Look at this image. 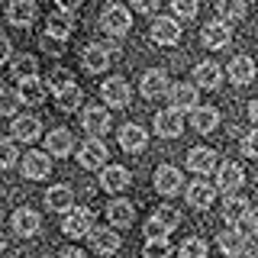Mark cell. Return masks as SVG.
Segmentation results:
<instances>
[{
    "label": "cell",
    "instance_id": "cell-36",
    "mask_svg": "<svg viewBox=\"0 0 258 258\" xmlns=\"http://www.w3.org/2000/svg\"><path fill=\"white\" fill-rule=\"evenodd\" d=\"M84 100V91H81L78 84H71V87H64V91L55 94V103H58V110L64 113H71V110H78V103Z\"/></svg>",
    "mask_w": 258,
    "mask_h": 258
},
{
    "label": "cell",
    "instance_id": "cell-43",
    "mask_svg": "<svg viewBox=\"0 0 258 258\" xmlns=\"http://www.w3.org/2000/svg\"><path fill=\"white\" fill-rule=\"evenodd\" d=\"M242 155H248V158L258 161V129H252V133L242 139Z\"/></svg>",
    "mask_w": 258,
    "mask_h": 258
},
{
    "label": "cell",
    "instance_id": "cell-35",
    "mask_svg": "<svg viewBox=\"0 0 258 258\" xmlns=\"http://www.w3.org/2000/svg\"><path fill=\"white\" fill-rule=\"evenodd\" d=\"M216 13L223 23H236L245 16V0H216Z\"/></svg>",
    "mask_w": 258,
    "mask_h": 258
},
{
    "label": "cell",
    "instance_id": "cell-39",
    "mask_svg": "<svg viewBox=\"0 0 258 258\" xmlns=\"http://www.w3.org/2000/svg\"><path fill=\"white\" fill-rule=\"evenodd\" d=\"M181 258H207V242L197 239V236L184 239L181 242Z\"/></svg>",
    "mask_w": 258,
    "mask_h": 258
},
{
    "label": "cell",
    "instance_id": "cell-23",
    "mask_svg": "<svg viewBox=\"0 0 258 258\" xmlns=\"http://www.w3.org/2000/svg\"><path fill=\"white\" fill-rule=\"evenodd\" d=\"M213 200H216V184H210V181H194L190 187H187V204H190V207L207 210V207H213Z\"/></svg>",
    "mask_w": 258,
    "mask_h": 258
},
{
    "label": "cell",
    "instance_id": "cell-30",
    "mask_svg": "<svg viewBox=\"0 0 258 258\" xmlns=\"http://www.w3.org/2000/svg\"><path fill=\"white\" fill-rule=\"evenodd\" d=\"M13 136L20 142H36L39 136H42V123H39L36 116H16L13 119Z\"/></svg>",
    "mask_w": 258,
    "mask_h": 258
},
{
    "label": "cell",
    "instance_id": "cell-3",
    "mask_svg": "<svg viewBox=\"0 0 258 258\" xmlns=\"http://www.w3.org/2000/svg\"><path fill=\"white\" fill-rule=\"evenodd\" d=\"M216 190H223L226 197H232L242 184H245V168L239 165V161H223L220 168H216Z\"/></svg>",
    "mask_w": 258,
    "mask_h": 258
},
{
    "label": "cell",
    "instance_id": "cell-51",
    "mask_svg": "<svg viewBox=\"0 0 258 258\" xmlns=\"http://www.w3.org/2000/svg\"><path fill=\"white\" fill-rule=\"evenodd\" d=\"M0 252H4V239H0Z\"/></svg>",
    "mask_w": 258,
    "mask_h": 258
},
{
    "label": "cell",
    "instance_id": "cell-10",
    "mask_svg": "<svg viewBox=\"0 0 258 258\" xmlns=\"http://www.w3.org/2000/svg\"><path fill=\"white\" fill-rule=\"evenodd\" d=\"M149 36L155 45H174L181 39V26H177V20H171V16H155Z\"/></svg>",
    "mask_w": 258,
    "mask_h": 258
},
{
    "label": "cell",
    "instance_id": "cell-38",
    "mask_svg": "<svg viewBox=\"0 0 258 258\" xmlns=\"http://www.w3.org/2000/svg\"><path fill=\"white\" fill-rule=\"evenodd\" d=\"M142 255L145 258H171L174 248H171V242H168V239H149V242H145V248H142Z\"/></svg>",
    "mask_w": 258,
    "mask_h": 258
},
{
    "label": "cell",
    "instance_id": "cell-1",
    "mask_svg": "<svg viewBox=\"0 0 258 258\" xmlns=\"http://www.w3.org/2000/svg\"><path fill=\"white\" fill-rule=\"evenodd\" d=\"M181 226V210L177 207H158L152 213V220L145 223V236L149 239H168V232H174Z\"/></svg>",
    "mask_w": 258,
    "mask_h": 258
},
{
    "label": "cell",
    "instance_id": "cell-7",
    "mask_svg": "<svg viewBox=\"0 0 258 258\" xmlns=\"http://www.w3.org/2000/svg\"><path fill=\"white\" fill-rule=\"evenodd\" d=\"M107 155H110V152H107V145H103V139H87V142L78 149V161H81V168H87V171L103 168Z\"/></svg>",
    "mask_w": 258,
    "mask_h": 258
},
{
    "label": "cell",
    "instance_id": "cell-5",
    "mask_svg": "<svg viewBox=\"0 0 258 258\" xmlns=\"http://www.w3.org/2000/svg\"><path fill=\"white\" fill-rule=\"evenodd\" d=\"M200 39H204L207 48L220 52V48H226V45L232 42V26H229V23H223V20H213V23H207V26L200 29Z\"/></svg>",
    "mask_w": 258,
    "mask_h": 258
},
{
    "label": "cell",
    "instance_id": "cell-2",
    "mask_svg": "<svg viewBox=\"0 0 258 258\" xmlns=\"http://www.w3.org/2000/svg\"><path fill=\"white\" fill-rule=\"evenodd\" d=\"M94 229H97V226H94V213L87 207L71 210V213L64 216V223H61V232L68 239H84V236H91Z\"/></svg>",
    "mask_w": 258,
    "mask_h": 258
},
{
    "label": "cell",
    "instance_id": "cell-8",
    "mask_svg": "<svg viewBox=\"0 0 258 258\" xmlns=\"http://www.w3.org/2000/svg\"><path fill=\"white\" fill-rule=\"evenodd\" d=\"M139 91L145 100H158V97H165V94H171V84H168V75L161 68H152V71H145L142 75V84H139Z\"/></svg>",
    "mask_w": 258,
    "mask_h": 258
},
{
    "label": "cell",
    "instance_id": "cell-46",
    "mask_svg": "<svg viewBox=\"0 0 258 258\" xmlns=\"http://www.w3.org/2000/svg\"><path fill=\"white\" fill-rule=\"evenodd\" d=\"M42 48H45L48 55H61V42H58V39H48V36H45V39H42Z\"/></svg>",
    "mask_w": 258,
    "mask_h": 258
},
{
    "label": "cell",
    "instance_id": "cell-31",
    "mask_svg": "<svg viewBox=\"0 0 258 258\" xmlns=\"http://www.w3.org/2000/svg\"><path fill=\"white\" fill-rule=\"evenodd\" d=\"M190 123H194V129H197V133H213L216 126H220V113H216L213 107H197L190 113Z\"/></svg>",
    "mask_w": 258,
    "mask_h": 258
},
{
    "label": "cell",
    "instance_id": "cell-15",
    "mask_svg": "<svg viewBox=\"0 0 258 258\" xmlns=\"http://www.w3.org/2000/svg\"><path fill=\"white\" fill-rule=\"evenodd\" d=\"M36 13H39L36 0H10V7H7V20L20 29H26L29 23L36 20Z\"/></svg>",
    "mask_w": 258,
    "mask_h": 258
},
{
    "label": "cell",
    "instance_id": "cell-4",
    "mask_svg": "<svg viewBox=\"0 0 258 258\" xmlns=\"http://www.w3.org/2000/svg\"><path fill=\"white\" fill-rule=\"evenodd\" d=\"M100 26H103V32H107V36H113V39H123L126 32L133 29L129 10H126V7H119V4L107 7V10H103V16H100Z\"/></svg>",
    "mask_w": 258,
    "mask_h": 258
},
{
    "label": "cell",
    "instance_id": "cell-25",
    "mask_svg": "<svg viewBox=\"0 0 258 258\" xmlns=\"http://www.w3.org/2000/svg\"><path fill=\"white\" fill-rule=\"evenodd\" d=\"M81 123H84V129L97 139V136H107V129H110V113L103 110V107H87L84 116H81Z\"/></svg>",
    "mask_w": 258,
    "mask_h": 258
},
{
    "label": "cell",
    "instance_id": "cell-27",
    "mask_svg": "<svg viewBox=\"0 0 258 258\" xmlns=\"http://www.w3.org/2000/svg\"><path fill=\"white\" fill-rule=\"evenodd\" d=\"M216 165H220V158H216L213 149H190L187 152V168L197 174H210Z\"/></svg>",
    "mask_w": 258,
    "mask_h": 258
},
{
    "label": "cell",
    "instance_id": "cell-48",
    "mask_svg": "<svg viewBox=\"0 0 258 258\" xmlns=\"http://www.w3.org/2000/svg\"><path fill=\"white\" fill-rule=\"evenodd\" d=\"M245 223H248V232H258V207H252V210H248Z\"/></svg>",
    "mask_w": 258,
    "mask_h": 258
},
{
    "label": "cell",
    "instance_id": "cell-12",
    "mask_svg": "<svg viewBox=\"0 0 258 258\" xmlns=\"http://www.w3.org/2000/svg\"><path fill=\"white\" fill-rule=\"evenodd\" d=\"M71 32H75V16H71V13H64V10L48 13V20H45V36L48 39H58V42H64Z\"/></svg>",
    "mask_w": 258,
    "mask_h": 258
},
{
    "label": "cell",
    "instance_id": "cell-6",
    "mask_svg": "<svg viewBox=\"0 0 258 258\" xmlns=\"http://www.w3.org/2000/svg\"><path fill=\"white\" fill-rule=\"evenodd\" d=\"M52 174V155L48 152H26L23 158V177L26 181H42Z\"/></svg>",
    "mask_w": 258,
    "mask_h": 258
},
{
    "label": "cell",
    "instance_id": "cell-49",
    "mask_svg": "<svg viewBox=\"0 0 258 258\" xmlns=\"http://www.w3.org/2000/svg\"><path fill=\"white\" fill-rule=\"evenodd\" d=\"M248 119H252V123L258 126V97H255L252 103H248Z\"/></svg>",
    "mask_w": 258,
    "mask_h": 258
},
{
    "label": "cell",
    "instance_id": "cell-22",
    "mask_svg": "<svg viewBox=\"0 0 258 258\" xmlns=\"http://www.w3.org/2000/svg\"><path fill=\"white\" fill-rule=\"evenodd\" d=\"M100 187L107 190V194L126 190L129 187V171H126L123 165H107V168H103V174H100Z\"/></svg>",
    "mask_w": 258,
    "mask_h": 258
},
{
    "label": "cell",
    "instance_id": "cell-33",
    "mask_svg": "<svg viewBox=\"0 0 258 258\" xmlns=\"http://www.w3.org/2000/svg\"><path fill=\"white\" fill-rule=\"evenodd\" d=\"M10 71H13V78L23 84V81H32L39 75V61L32 58V55H16V58L10 61Z\"/></svg>",
    "mask_w": 258,
    "mask_h": 258
},
{
    "label": "cell",
    "instance_id": "cell-26",
    "mask_svg": "<svg viewBox=\"0 0 258 258\" xmlns=\"http://www.w3.org/2000/svg\"><path fill=\"white\" fill-rule=\"evenodd\" d=\"M91 248L97 255H116L119 252V232H113V229H94L91 232Z\"/></svg>",
    "mask_w": 258,
    "mask_h": 258
},
{
    "label": "cell",
    "instance_id": "cell-14",
    "mask_svg": "<svg viewBox=\"0 0 258 258\" xmlns=\"http://www.w3.org/2000/svg\"><path fill=\"white\" fill-rule=\"evenodd\" d=\"M181 129H184V116L177 110H161L155 113V133L161 136V139H174V136H181Z\"/></svg>",
    "mask_w": 258,
    "mask_h": 258
},
{
    "label": "cell",
    "instance_id": "cell-18",
    "mask_svg": "<svg viewBox=\"0 0 258 258\" xmlns=\"http://www.w3.org/2000/svg\"><path fill=\"white\" fill-rule=\"evenodd\" d=\"M181 168H174V165H161L158 171H155V190L158 194H165V197H171V194L181 190Z\"/></svg>",
    "mask_w": 258,
    "mask_h": 258
},
{
    "label": "cell",
    "instance_id": "cell-41",
    "mask_svg": "<svg viewBox=\"0 0 258 258\" xmlns=\"http://www.w3.org/2000/svg\"><path fill=\"white\" fill-rule=\"evenodd\" d=\"M171 10H174V16H181V20H194L197 10H200V4L197 0H171Z\"/></svg>",
    "mask_w": 258,
    "mask_h": 258
},
{
    "label": "cell",
    "instance_id": "cell-21",
    "mask_svg": "<svg viewBox=\"0 0 258 258\" xmlns=\"http://www.w3.org/2000/svg\"><path fill=\"white\" fill-rule=\"evenodd\" d=\"M226 75H229L232 84H239V87H245L248 81L255 78V61L248 58V55H236L229 64H226Z\"/></svg>",
    "mask_w": 258,
    "mask_h": 258
},
{
    "label": "cell",
    "instance_id": "cell-13",
    "mask_svg": "<svg viewBox=\"0 0 258 258\" xmlns=\"http://www.w3.org/2000/svg\"><path fill=\"white\" fill-rule=\"evenodd\" d=\"M100 97H103V103L107 107H126L129 103V84L123 78H107L103 81V87H100Z\"/></svg>",
    "mask_w": 258,
    "mask_h": 258
},
{
    "label": "cell",
    "instance_id": "cell-47",
    "mask_svg": "<svg viewBox=\"0 0 258 258\" xmlns=\"http://www.w3.org/2000/svg\"><path fill=\"white\" fill-rule=\"evenodd\" d=\"M55 4H58V10H64V13H75L84 0H55Z\"/></svg>",
    "mask_w": 258,
    "mask_h": 258
},
{
    "label": "cell",
    "instance_id": "cell-45",
    "mask_svg": "<svg viewBox=\"0 0 258 258\" xmlns=\"http://www.w3.org/2000/svg\"><path fill=\"white\" fill-rule=\"evenodd\" d=\"M10 52H13L10 39H7V36H0V64H4V61H10Z\"/></svg>",
    "mask_w": 258,
    "mask_h": 258
},
{
    "label": "cell",
    "instance_id": "cell-40",
    "mask_svg": "<svg viewBox=\"0 0 258 258\" xmlns=\"http://www.w3.org/2000/svg\"><path fill=\"white\" fill-rule=\"evenodd\" d=\"M16 155H20V152H16L13 139H4V136H0V168H13Z\"/></svg>",
    "mask_w": 258,
    "mask_h": 258
},
{
    "label": "cell",
    "instance_id": "cell-9",
    "mask_svg": "<svg viewBox=\"0 0 258 258\" xmlns=\"http://www.w3.org/2000/svg\"><path fill=\"white\" fill-rule=\"evenodd\" d=\"M110 45H100V42H91L81 52V61H84V68L91 71V75H103V71L110 68Z\"/></svg>",
    "mask_w": 258,
    "mask_h": 258
},
{
    "label": "cell",
    "instance_id": "cell-29",
    "mask_svg": "<svg viewBox=\"0 0 258 258\" xmlns=\"http://www.w3.org/2000/svg\"><path fill=\"white\" fill-rule=\"evenodd\" d=\"M45 149H48V155H68L71 149H75V136L68 133V129H52V133L45 136Z\"/></svg>",
    "mask_w": 258,
    "mask_h": 258
},
{
    "label": "cell",
    "instance_id": "cell-50",
    "mask_svg": "<svg viewBox=\"0 0 258 258\" xmlns=\"http://www.w3.org/2000/svg\"><path fill=\"white\" fill-rule=\"evenodd\" d=\"M61 258H87V255L81 252V248H64V252H61Z\"/></svg>",
    "mask_w": 258,
    "mask_h": 258
},
{
    "label": "cell",
    "instance_id": "cell-34",
    "mask_svg": "<svg viewBox=\"0 0 258 258\" xmlns=\"http://www.w3.org/2000/svg\"><path fill=\"white\" fill-rule=\"evenodd\" d=\"M20 94H23V103H42L45 97H48V84H42L39 78L23 81V84H20Z\"/></svg>",
    "mask_w": 258,
    "mask_h": 258
},
{
    "label": "cell",
    "instance_id": "cell-11",
    "mask_svg": "<svg viewBox=\"0 0 258 258\" xmlns=\"http://www.w3.org/2000/svg\"><path fill=\"white\" fill-rule=\"evenodd\" d=\"M220 248H223V255H229V258L245 255L248 252V232H242L239 226H229L226 232H220Z\"/></svg>",
    "mask_w": 258,
    "mask_h": 258
},
{
    "label": "cell",
    "instance_id": "cell-19",
    "mask_svg": "<svg viewBox=\"0 0 258 258\" xmlns=\"http://www.w3.org/2000/svg\"><path fill=\"white\" fill-rule=\"evenodd\" d=\"M194 84L197 87H207V91H216L223 84V68L216 61H200L194 68Z\"/></svg>",
    "mask_w": 258,
    "mask_h": 258
},
{
    "label": "cell",
    "instance_id": "cell-37",
    "mask_svg": "<svg viewBox=\"0 0 258 258\" xmlns=\"http://www.w3.org/2000/svg\"><path fill=\"white\" fill-rule=\"evenodd\" d=\"M23 103V94L13 87H0V116H13Z\"/></svg>",
    "mask_w": 258,
    "mask_h": 258
},
{
    "label": "cell",
    "instance_id": "cell-44",
    "mask_svg": "<svg viewBox=\"0 0 258 258\" xmlns=\"http://www.w3.org/2000/svg\"><path fill=\"white\" fill-rule=\"evenodd\" d=\"M158 4H161V0H133V7H136L139 13H145V16L155 13V10H158Z\"/></svg>",
    "mask_w": 258,
    "mask_h": 258
},
{
    "label": "cell",
    "instance_id": "cell-24",
    "mask_svg": "<svg viewBox=\"0 0 258 258\" xmlns=\"http://www.w3.org/2000/svg\"><path fill=\"white\" fill-rule=\"evenodd\" d=\"M39 226H42V220H39V213H36V210L20 207V210L13 213V232H20L23 239L36 236V232H39Z\"/></svg>",
    "mask_w": 258,
    "mask_h": 258
},
{
    "label": "cell",
    "instance_id": "cell-16",
    "mask_svg": "<svg viewBox=\"0 0 258 258\" xmlns=\"http://www.w3.org/2000/svg\"><path fill=\"white\" fill-rule=\"evenodd\" d=\"M145 145H149V136H145V129H142V126L126 123L123 129H119V149H123V152L136 155V152H142Z\"/></svg>",
    "mask_w": 258,
    "mask_h": 258
},
{
    "label": "cell",
    "instance_id": "cell-42",
    "mask_svg": "<svg viewBox=\"0 0 258 258\" xmlns=\"http://www.w3.org/2000/svg\"><path fill=\"white\" fill-rule=\"evenodd\" d=\"M75 81H71V71L68 68H58V71H52V78H48V87H52V94H58L64 91V87H71Z\"/></svg>",
    "mask_w": 258,
    "mask_h": 258
},
{
    "label": "cell",
    "instance_id": "cell-20",
    "mask_svg": "<svg viewBox=\"0 0 258 258\" xmlns=\"http://www.w3.org/2000/svg\"><path fill=\"white\" fill-rule=\"evenodd\" d=\"M45 204L55 210V213H71V207H75V190L68 187V184H55V187L45 190Z\"/></svg>",
    "mask_w": 258,
    "mask_h": 258
},
{
    "label": "cell",
    "instance_id": "cell-32",
    "mask_svg": "<svg viewBox=\"0 0 258 258\" xmlns=\"http://www.w3.org/2000/svg\"><path fill=\"white\" fill-rule=\"evenodd\" d=\"M242 216H248V200H245V197H239V194L226 197V200H223V220L229 223V226H236Z\"/></svg>",
    "mask_w": 258,
    "mask_h": 258
},
{
    "label": "cell",
    "instance_id": "cell-17",
    "mask_svg": "<svg viewBox=\"0 0 258 258\" xmlns=\"http://www.w3.org/2000/svg\"><path fill=\"white\" fill-rule=\"evenodd\" d=\"M168 100H171V110L184 113V110H197V84H174L171 94H168Z\"/></svg>",
    "mask_w": 258,
    "mask_h": 258
},
{
    "label": "cell",
    "instance_id": "cell-28",
    "mask_svg": "<svg viewBox=\"0 0 258 258\" xmlns=\"http://www.w3.org/2000/svg\"><path fill=\"white\" fill-rule=\"evenodd\" d=\"M107 220H110L113 229H123V226H129L136 220V207L129 204V200H113L107 207Z\"/></svg>",
    "mask_w": 258,
    "mask_h": 258
}]
</instances>
